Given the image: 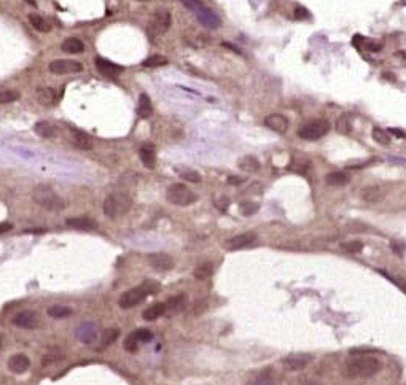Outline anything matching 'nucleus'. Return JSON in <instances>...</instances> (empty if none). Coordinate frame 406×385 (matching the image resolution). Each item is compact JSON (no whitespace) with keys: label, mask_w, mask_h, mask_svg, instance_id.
<instances>
[{"label":"nucleus","mask_w":406,"mask_h":385,"mask_svg":"<svg viewBox=\"0 0 406 385\" xmlns=\"http://www.w3.org/2000/svg\"><path fill=\"white\" fill-rule=\"evenodd\" d=\"M32 199L50 212H61L65 208L64 199L48 185H37L32 191Z\"/></svg>","instance_id":"f257e3e1"},{"label":"nucleus","mask_w":406,"mask_h":385,"mask_svg":"<svg viewBox=\"0 0 406 385\" xmlns=\"http://www.w3.org/2000/svg\"><path fill=\"white\" fill-rule=\"evenodd\" d=\"M381 369V363L378 358L373 357H360L355 360L347 361L346 365V372L349 377H373L375 374H378Z\"/></svg>","instance_id":"f03ea898"},{"label":"nucleus","mask_w":406,"mask_h":385,"mask_svg":"<svg viewBox=\"0 0 406 385\" xmlns=\"http://www.w3.org/2000/svg\"><path fill=\"white\" fill-rule=\"evenodd\" d=\"M133 207V197L128 193H113L110 196H107V199L104 201V213L108 218H118L128 213Z\"/></svg>","instance_id":"7ed1b4c3"},{"label":"nucleus","mask_w":406,"mask_h":385,"mask_svg":"<svg viewBox=\"0 0 406 385\" xmlns=\"http://www.w3.org/2000/svg\"><path fill=\"white\" fill-rule=\"evenodd\" d=\"M158 290H159V283H156V282L142 283L140 287L131 288L126 293H123V296L119 298V307H123V309H131V307L140 304L148 294L156 293Z\"/></svg>","instance_id":"20e7f679"},{"label":"nucleus","mask_w":406,"mask_h":385,"mask_svg":"<svg viewBox=\"0 0 406 385\" xmlns=\"http://www.w3.org/2000/svg\"><path fill=\"white\" fill-rule=\"evenodd\" d=\"M166 197L168 201L174 205L179 207H188L191 204H194L197 201V196L183 183H174L171 185L168 191H166Z\"/></svg>","instance_id":"39448f33"},{"label":"nucleus","mask_w":406,"mask_h":385,"mask_svg":"<svg viewBox=\"0 0 406 385\" xmlns=\"http://www.w3.org/2000/svg\"><path fill=\"white\" fill-rule=\"evenodd\" d=\"M328 131H330V123L327 119H314L298 129V137L303 140H319L328 134Z\"/></svg>","instance_id":"423d86ee"},{"label":"nucleus","mask_w":406,"mask_h":385,"mask_svg":"<svg viewBox=\"0 0 406 385\" xmlns=\"http://www.w3.org/2000/svg\"><path fill=\"white\" fill-rule=\"evenodd\" d=\"M83 70V65L78 61L72 59H56L50 64V72L54 75H70V73H80Z\"/></svg>","instance_id":"0eeeda50"},{"label":"nucleus","mask_w":406,"mask_h":385,"mask_svg":"<svg viewBox=\"0 0 406 385\" xmlns=\"http://www.w3.org/2000/svg\"><path fill=\"white\" fill-rule=\"evenodd\" d=\"M171 23H172L171 13L168 12V10H161V12H158V13L153 15L151 23H150V30H151L155 35L166 34L168 29L171 27Z\"/></svg>","instance_id":"6e6552de"},{"label":"nucleus","mask_w":406,"mask_h":385,"mask_svg":"<svg viewBox=\"0 0 406 385\" xmlns=\"http://www.w3.org/2000/svg\"><path fill=\"white\" fill-rule=\"evenodd\" d=\"M257 242V234L255 233H242L237 234L231 239L226 240V248L228 250H240V248H247L252 244Z\"/></svg>","instance_id":"1a4fd4ad"},{"label":"nucleus","mask_w":406,"mask_h":385,"mask_svg":"<svg viewBox=\"0 0 406 385\" xmlns=\"http://www.w3.org/2000/svg\"><path fill=\"white\" fill-rule=\"evenodd\" d=\"M96 67L104 76H107V78H116V76L125 70L123 65H118L104 58H96Z\"/></svg>","instance_id":"9d476101"},{"label":"nucleus","mask_w":406,"mask_h":385,"mask_svg":"<svg viewBox=\"0 0 406 385\" xmlns=\"http://www.w3.org/2000/svg\"><path fill=\"white\" fill-rule=\"evenodd\" d=\"M311 360H312V355H309V354H293V355L285 357L282 360V363L289 371H298V369H303V368L308 366Z\"/></svg>","instance_id":"9b49d317"},{"label":"nucleus","mask_w":406,"mask_h":385,"mask_svg":"<svg viewBox=\"0 0 406 385\" xmlns=\"http://www.w3.org/2000/svg\"><path fill=\"white\" fill-rule=\"evenodd\" d=\"M13 325L18 328L32 329L38 325V317L34 311H21L13 317Z\"/></svg>","instance_id":"f8f14e48"},{"label":"nucleus","mask_w":406,"mask_h":385,"mask_svg":"<svg viewBox=\"0 0 406 385\" xmlns=\"http://www.w3.org/2000/svg\"><path fill=\"white\" fill-rule=\"evenodd\" d=\"M196 16H197V19H199V23L207 29H218L222 26L220 16H218L211 8H206V7L201 8L199 12L196 13Z\"/></svg>","instance_id":"ddd939ff"},{"label":"nucleus","mask_w":406,"mask_h":385,"mask_svg":"<svg viewBox=\"0 0 406 385\" xmlns=\"http://www.w3.org/2000/svg\"><path fill=\"white\" fill-rule=\"evenodd\" d=\"M148 263L153 269L163 272L171 271L174 268V260L168 253H151V255H148Z\"/></svg>","instance_id":"4468645a"},{"label":"nucleus","mask_w":406,"mask_h":385,"mask_svg":"<svg viewBox=\"0 0 406 385\" xmlns=\"http://www.w3.org/2000/svg\"><path fill=\"white\" fill-rule=\"evenodd\" d=\"M265 124L266 127L274 131V133L283 134V133H287V129H289V119L280 113H271L265 118Z\"/></svg>","instance_id":"2eb2a0df"},{"label":"nucleus","mask_w":406,"mask_h":385,"mask_svg":"<svg viewBox=\"0 0 406 385\" xmlns=\"http://www.w3.org/2000/svg\"><path fill=\"white\" fill-rule=\"evenodd\" d=\"M35 99H37V102L40 105L53 107V105H56V102H58V93H56V90H53V88L42 86L35 91Z\"/></svg>","instance_id":"dca6fc26"},{"label":"nucleus","mask_w":406,"mask_h":385,"mask_svg":"<svg viewBox=\"0 0 406 385\" xmlns=\"http://www.w3.org/2000/svg\"><path fill=\"white\" fill-rule=\"evenodd\" d=\"M75 334H76V339L82 340L83 344H91L97 337V325H94L93 322L83 323L82 326L76 328Z\"/></svg>","instance_id":"f3484780"},{"label":"nucleus","mask_w":406,"mask_h":385,"mask_svg":"<svg viewBox=\"0 0 406 385\" xmlns=\"http://www.w3.org/2000/svg\"><path fill=\"white\" fill-rule=\"evenodd\" d=\"M139 156H140L142 164H144L147 169H153L156 166V148L153 144L142 145L139 150Z\"/></svg>","instance_id":"a211bd4d"},{"label":"nucleus","mask_w":406,"mask_h":385,"mask_svg":"<svg viewBox=\"0 0 406 385\" xmlns=\"http://www.w3.org/2000/svg\"><path fill=\"white\" fill-rule=\"evenodd\" d=\"M30 360L24 354H16L8 360V369L15 374H23L29 369Z\"/></svg>","instance_id":"6ab92c4d"},{"label":"nucleus","mask_w":406,"mask_h":385,"mask_svg":"<svg viewBox=\"0 0 406 385\" xmlns=\"http://www.w3.org/2000/svg\"><path fill=\"white\" fill-rule=\"evenodd\" d=\"M65 223H67V226H70L73 229H78V231H93V229L97 228L96 220L88 218V217L67 218V220H65Z\"/></svg>","instance_id":"aec40b11"},{"label":"nucleus","mask_w":406,"mask_h":385,"mask_svg":"<svg viewBox=\"0 0 406 385\" xmlns=\"http://www.w3.org/2000/svg\"><path fill=\"white\" fill-rule=\"evenodd\" d=\"M35 133L43 139H54L59 134V131L56 126L47 123V121H40V123L35 124Z\"/></svg>","instance_id":"412c9836"},{"label":"nucleus","mask_w":406,"mask_h":385,"mask_svg":"<svg viewBox=\"0 0 406 385\" xmlns=\"http://www.w3.org/2000/svg\"><path fill=\"white\" fill-rule=\"evenodd\" d=\"M62 50L65 53H70V54H80L85 51V43L80 38L70 37V38H65L62 41Z\"/></svg>","instance_id":"4be33fe9"},{"label":"nucleus","mask_w":406,"mask_h":385,"mask_svg":"<svg viewBox=\"0 0 406 385\" xmlns=\"http://www.w3.org/2000/svg\"><path fill=\"white\" fill-rule=\"evenodd\" d=\"M137 112L140 118H150L153 113V105L151 101L147 94H140L139 97V105H137Z\"/></svg>","instance_id":"5701e85b"},{"label":"nucleus","mask_w":406,"mask_h":385,"mask_svg":"<svg viewBox=\"0 0 406 385\" xmlns=\"http://www.w3.org/2000/svg\"><path fill=\"white\" fill-rule=\"evenodd\" d=\"M350 180L349 174L343 172V170H336V172H332L328 174L325 177V182L328 185H333V186H341V185H347Z\"/></svg>","instance_id":"b1692460"},{"label":"nucleus","mask_w":406,"mask_h":385,"mask_svg":"<svg viewBox=\"0 0 406 385\" xmlns=\"http://www.w3.org/2000/svg\"><path fill=\"white\" fill-rule=\"evenodd\" d=\"M166 309H168V307H166V304H164V303H156V304L150 306L142 315H144L145 320L153 322V320H156L158 317H161L164 312H166Z\"/></svg>","instance_id":"393cba45"},{"label":"nucleus","mask_w":406,"mask_h":385,"mask_svg":"<svg viewBox=\"0 0 406 385\" xmlns=\"http://www.w3.org/2000/svg\"><path fill=\"white\" fill-rule=\"evenodd\" d=\"M73 144L76 148H80L83 151H90L93 148V140L86 134L80 133V131H73Z\"/></svg>","instance_id":"a878e982"},{"label":"nucleus","mask_w":406,"mask_h":385,"mask_svg":"<svg viewBox=\"0 0 406 385\" xmlns=\"http://www.w3.org/2000/svg\"><path fill=\"white\" fill-rule=\"evenodd\" d=\"M239 167L246 170V172H258L260 170V161L255 158V156H244L239 159Z\"/></svg>","instance_id":"bb28decb"},{"label":"nucleus","mask_w":406,"mask_h":385,"mask_svg":"<svg viewBox=\"0 0 406 385\" xmlns=\"http://www.w3.org/2000/svg\"><path fill=\"white\" fill-rule=\"evenodd\" d=\"M381 194H382L381 186H378V185L367 186V188L361 191V199L367 201V202H376V201H379Z\"/></svg>","instance_id":"cd10ccee"},{"label":"nucleus","mask_w":406,"mask_h":385,"mask_svg":"<svg viewBox=\"0 0 406 385\" xmlns=\"http://www.w3.org/2000/svg\"><path fill=\"white\" fill-rule=\"evenodd\" d=\"M118 336H119V329H118V328H107L105 331L102 333V337H101V347H99V350H102L105 346L113 344L115 340L118 339Z\"/></svg>","instance_id":"c85d7f7f"},{"label":"nucleus","mask_w":406,"mask_h":385,"mask_svg":"<svg viewBox=\"0 0 406 385\" xmlns=\"http://www.w3.org/2000/svg\"><path fill=\"white\" fill-rule=\"evenodd\" d=\"M194 277L197 280H207L212 276V265L211 263H201L199 266L194 268Z\"/></svg>","instance_id":"c756f323"},{"label":"nucleus","mask_w":406,"mask_h":385,"mask_svg":"<svg viewBox=\"0 0 406 385\" xmlns=\"http://www.w3.org/2000/svg\"><path fill=\"white\" fill-rule=\"evenodd\" d=\"M29 23H30L32 27H35L38 32H50V29H51L47 21L43 19L40 15H35V13L29 15Z\"/></svg>","instance_id":"7c9ffc66"},{"label":"nucleus","mask_w":406,"mask_h":385,"mask_svg":"<svg viewBox=\"0 0 406 385\" xmlns=\"http://www.w3.org/2000/svg\"><path fill=\"white\" fill-rule=\"evenodd\" d=\"M65 358V355L62 352H58V350H53V352H48L47 355L42 357V365L43 366H50L53 363H58V361H62Z\"/></svg>","instance_id":"2f4dec72"},{"label":"nucleus","mask_w":406,"mask_h":385,"mask_svg":"<svg viewBox=\"0 0 406 385\" xmlns=\"http://www.w3.org/2000/svg\"><path fill=\"white\" fill-rule=\"evenodd\" d=\"M72 314V309L67 306H53L48 309V315L53 318H65Z\"/></svg>","instance_id":"473e14b6"},{"label":"nucleus","mask_w":406,"mask_h":385,"mask_svg":"<svg viewBox=\"0 0 406 385\" xmlns=\"http://www.w3.org/2000/svg\"><path fill=\"white\" fill-rule=\"evenodd\" d=\"M169 61L166 56H161V54H156V56H150L147 61H144V67H163V65H166Z\"/></svg>","instance_id":"72a5a7b5"},{"label":"nucleus","mask_w":406,"mask_h":385,"mask_svg":"<svg viewBox=\"0 0 406 385\" xmlns=\"http://www.w3.org/2000/svg\"><path fill=\"white\" fill-rule=\"evenodd\" d=\"M239 208H240V213H242V215L250 217V215H254V213L258 212L260 205L257 202H252V201H244V202L239 204Z\"/></svg>","instance_id":"f704fd0d"},{"label":"nucleus","mask_w":406,"mask_h":385,"mask_svg":"<svg viewBox=\"0 0 406 385\" xmlns=\"http://www.w3.org/2000/svg\"><path fill=\"white\" fill-rule=\"evenodd\" d=\"M19 99V93L13 90H0V104H12Z\"/></svg>","instance_id":"c9c22d12"},{"label":"nucleus","mask_w":406,"mask_h":385,"mask_svg":"<svg viewBox=\"0 0 406 385\" xmlns=\"http://www.w3.org/2000/svg\"><path fill=\"white\" fill-rule=\"evenodd\" d=\"M373 139H375L378 144H381V145H389L390 144V137H389V134L386 133V131L384 129H381V127H375L373 129Z\"/></svg>","instance_id":"e433bc0d"},{"label":"nucleus","mask_w":406,"mask_h":385,"mask_svg":"<svg viewBox=\"0 0 406 385\" xmlns=\"http://www.w3.org/2000/svg\"><path fill=\"white\" fill-rule=\"evenodd\" d=\"M341 248L349 253H358L363 250V244H361L360 240H349V242H343Z\"/></svg>","instance_id":"4c0bfd02"},{"label":"nucleus","mask_w":406,"mask_h":385,"mask_svg":"<svg viewBox=\"0 0 406 385\" xmlns=\"http://www.w3.org/2000/svg\"><path fill=\"white\" fill-rule=\"evenodd\" d=\"M336 129H338V133H339V134L347 136V134H350V131H352V124H350V121H349L346 116H343V118H339V119H338Z\"/></svg>","instance_id":"58836bf2"},{"label":"nucleus","mask_w":406,"mask_h":385,"mask_svg":"<svg viewBox=\"0 0 406 385\" xmlns=\"http://www.w3.org/2000/svg\"><path fill=\"white\" fill-rule=\"evenodd\" d=\"M133 334L137 337L139 343H150V340L153 339V333L147 328H139V329H136Z\"/></svg>","instance_id":"ea45409f"},{"label":"nucleus","mask_w":406,"mask_h":385,"mask_svg":"<svg viewBox=\"0 0 406 385\" xmlns=\"http://www.w3.org/2000/svg\"><path fill=\"white\" fill-rule=\"evenodd\" d=\"M185 296L183 294H179V296H174V298H171L169 301H168V304H166V307H169L171 311H177V309H180V307L185 304Z\"/></svg>","instance_id":"a19ab883"},{"label":"nucleus","mask_w":406,"mask_h":385,"mask_svg":"<svg viewBox=\"0 0 406 385\" xmlns=\"http://www.w3.org/2000/svg\"><path fill=\"white\" fill-rule=\"evenodd\" d=\"M123 347H125L128 352H137V349H139V340H137V337H136L133 333H131V334L125 339Z\"/></svg>","instance_id":"79ce46f5"},{"label":"nucleus","mask_w":406,"mask_h":385,"mask_svg":"<svg viewBox=\"0 0 406 385\" xmlns=\"http://www.w3.org/2000/svg\"><path fill=\"white\" fill-rule=\"evenodd\" d=\"M180 177L186 182H191V183H199L202 180L201 175L196 170H183V172H180Z\"/></svg>","instance_id":"37998d69"},{"label":"nucleus","mask_w":406,"mask_h":385,"mask_svg":"<svg viewBox=\"0 0 406 385\" xmlns=\"http://www.w3.org/2000/svg\"><path fill=\"white\" fill-rule=\"evenodd\" d=\"M180 2H182L186 8H188V10L194 12V13H197L201 8H204V4L201 2V0H180Z\"/></svg>","instance_id":"c03bdc74"},{"label":"nucleus","mask_w":406,"mask_h":385,"mask_svg":"<svg viewBox=\"0 0 406 385\" xmlns=\"http://www.w3.org/2000/svg\"><path fill=\"white\" fill-rule=\"evenodd\" d=\"M249 385H277V383L274 382L271 377H268V376H260V377H257V379L252 380Z\"/></svg>","instance_id":"a18cd8bd"},{"label":"nucleus","mask_w":406,"mask_h":385,"mask_svg":"<svg viewBox=\"0 0 406 385\" xmlns=\"http://www.w3.org/2000/svg\"><path fill=\"white\" fill-rule=\"evenodd\" d=\"M308 18H309V13H308V10H306V8L298 7L295 10V19H308Z\"/></svg>","instance_id":"49530a36"},{"label":"nucleus","mask_w":406,"mask_h":385,"mask_svg":"<svg viewBox=\"0 0 406 385\" xmlns=\"http://www.w3.org/2000/svg\"><path fill=\"white\" fill-rule=\"evenodd\" d=\"M214 202L218 207V210H223V212L226 210V207L229 205V201L226 199V197H222V199H215Z\"/></svg>","instance_id":"de8ad7c7"},{"label":"nucleus","mask_w":406,"mask_h":385,"mask_svg":"<svg viewBox=\"0 0 406 385\" xmlns=\"http://www.w3.org/2000/svg\"><path fill=\"white\" fill-rule=\"evenodd\" d=\"M390 247H392V250H393L395 253H397V255H400V256L403 255V250H404V247H403L401 244H398V242H392Z\"/></svg>","instance_id":"09e8293b"},{"label":"nucleus","mask_w":406,"mask_h":385,"mask_svg":"<svg viewBox=\"0 0 406 385\" xmlns=\"http://www.w3.org/2000/svg\"><path fill=\"white\" fill-rule=\"evenodd\" d=\"M367 50L368 51H381L382 47L379 45V43H376V41H367Z\"/></svg>","instance_id":"8fccbe9b"},{"label":"nucleus","mask_w":406,"mask_h":385,"mask_svg":"<svg viewBox=\"0 0 406 385\" xmlns=\"http://www.w3.org/2000/svg\"><path fill=\"white\" fill-rule=\"evenodd\" d=\"M13 229V225L12 223H0V234H5L8 231Z\"/></svg>","instance_id":"3c124183"},{"label":"nucleus","mask_w":406,"mask_h":385,"mask_svg":"<svg viewBox=\"0 0 406 385\" xmlns=\"http://www.w3.org/2000/svg\"><path fill=\"white\" fill-rule=\"evenodd\" d=\"M390 134L397 136V139H404L406 137V134L403 133V131H400V129H390Z\"/></svg>","instance_id":"603ef678"},{"label":"nucleus","mask_w":406,"mask_h":385,"mask_svg":"<svg viewBox=\"0 0 406 385\" xmlns=\"http://www.w3.org/2000/svg\"><path fill=\"white\" fill-rule=\"evenodd\" d=\"M228 183L229 185H239V183H242V179H239V177H229L228 179Z\"/></svg>","instance_id":"864d4df0"},{"label":"nucleus","mask_w":406,"mask_h":385,"mask_svg":"<svg viewBox=\"0 0 406 385\" xmlns=\"http://www.w3.org/2000/svg\"><path fill=\"white\" fill-rule=\"evenodd\" d=\"M26 4H29V5H32V7H37V2L35 0H24Z\"/></svg>","instance_id":"5fc2aeb1"},{"label":"nucleus","mask_w":406,"mask_h":385,"mask_svg":"<svg viewBox=\"0 0 406 385\" xmlns=\"http://www.w3.org/2000/svg\"><path fill=\"white\" fill-rule=\"evenodd\" d=\"M0 349H2V339H0Z\"/></svg>","instance_id":"6e6d98bb"},{"label":"nucleus","mask_w":406,"mask_h":385,"mask_svg":"<svg viewBox=\"0 0 406 385\" xmlns=\"http://www.w3.org/2000/svg\"><path fill=\"white\" fill-rule=\"evenodd\" d=\"M139 2H145V0H139Z\"/></svg>","instance_id":"4d7b16f0"}]
</instances>
